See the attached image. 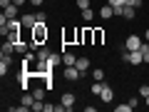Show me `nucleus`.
<instances>
[{"mask_svg":"<svg viewBox=\"0 0 149 112\" xmlns=\"http://www.w3.org/2000/svg\"><path fill=\"white\" fill-rule=\"evenodd\" d=\"M30 3H32V5H37V8H42V3H45V0H30Z\"/></svg>","mask_w":149,"mask_h":112,"instance_id":"32","label":"nucleus"},{"mask_svg":"<svg viewBox=\"0 0 149 112\" xmlns=\"http://www.w3.org/2000/svg\"><path fill=\"white\" fill-rule=\"evenodd\" d=\"M124 5H129V8H139V5H142V0H124Z\"/></svg>","mask_w":149,"mask_h":112,"instance_id":"25","label":"nucleus"},{"mask_svg":"<svg viewBox=\"0 0 149 112\" xmlns=\"http://www.w3.org/2000/svg\"><path fill=\"white\" fill-rule=\"evenodd\" d=\"M112 97H114V92H112V87H102V92H100V100L102 102H112Z\"/></svg>","mask_w":149,"mask_h":112,"instance_id":"8","label":"nucleus"},{"mask_svg":"<svg viewBox=\"0 0 149 112\" xmlns=\"http://www.w3.org/2000/svg\"><path fill=\"white\" fill-rule=\"evenodd\" d=\"M13 52H15V43L5 40V45H3V55H13Z\"/></svg>","mask_w":149,"mask_h":112,"instance_id":"17","label":"nucleus"},{"mask_svg":"<svg viewBox=\"0 0 149 112\" xmlns=\"http://www.w3.org/2000/svg\"><path fill=\"white\" fill-rule=\"evenodd\" d=\"M139 95H142V97H149V85H142V87H139Z\"/></svg>","mask_w":149,"mask_h":112,"instance_id":"27","label":"nucleus"},{"mask_svg":"<svg viewBox=\"0 0 149 112\" xmlns=\"http://www.w3.org/2000/svg\"><path fill=\"white\" fill-rule=\"evenodd\" d=\"M62 62H65V67H67V65H74V62H77V57H74L72 52H62Z\"/></svg>","mask_w":149,"mask_h":112,"instance_id":"15","label":"nucleus"},{"mask_svg":"<svg viewBox=\"0 0 149 112\" xmlns=\"http://www.w3.org/2000/svg\"><path fill=\"white\" fill-rule=\"evenodd\" d=\"M144 40H149V27H147V30H144Z\"/></svg>","mask_w":149,"mask_h":112,"instance_id":"34","label":"nucleus"},{"mask_svg":"<svg viewBox=\"0 0 149 112\" xmlns=\"http://www.w3.org/2000/svg\"><path fill=\"white\" fill-rule=\"evenodd\" d=\"M50 55H52V52H50V48H47V45H40V48H37V60H40V62H45V60H47Z\"/></svg>","mask_w":149,"mask_h":112,"instance_id":"5","label":"nucleus"},{"mask_svg":"<svg viewBox=\"0 0 149 112\" xmlns=\"http://www.w3.org/2000/svg\"><path fill=\"white\" fill-rule=\"evenodd\" d=\"M13 5H25V0H13Z\"/></svg>","mask_w":149,"mask_h":112,"instance_id":"33","label":"nucleus"},{"mask_svg":"<svg viewBox=\"0 0 149 112\" xmlns=\"http://www.w3.org/2000/svg\"><path fill=\"white\" fill-rule=\"evenodd\" d=\"M82 18H85V20L90 22L92 18H95V13H92V8H85V10H82Z\"/></svg>","mask_w":149,"mask_h":112,"instance_id":"22","label":"nucleus"},{"mask_svg":"<svg viewBox=\"0 0 149 112\" xmlns=\"http://www.w3.org/2000/svg\"><path fill=\"white\" fill-rule=\"evenodd\" d=\"M74 67L80 70V72H87V70H90V60H87V57H77V62H74Z\"/></svg>","mask_w":149,"mask_h":112,"instance_id":"10","label":"nucleus"},{"mask_svg":"<svg viewBox=\"0 0 149 112\" xmlns=\"http://www.w3.org/2000/svg\"><path fill=\"white\" fill-rule=\"evenodd\" d=\"M32 95H35V100H42V97H45V90L37 87V90H32Z\"/></svg>","mask_w":149,"mask_h":112,"instance_id":"26","label":"nucleus"},{"mask_svg":"<svg viewBox=\"0 0 149 112\" xmlns=\"http://www.w3.org/2000/svg\"><path fill=\"white\" fill-rule=\"evenodd\" d=\"M62 105H65V110H72L74 107V95L72 92H65L62 95Z\"/></svg>","mask_w":149,"mask_h":112,"instance_id":"7","label":"nucleus"},{"mask_svg":"<svg viewBox=\"0 0 149 112\" xmlns=\"http://www.w3.org/2000/svg\"><path fill=\"white\" fill-rule=\"evenodd\" d=\"M8 70H10V55H3V60H0V75L5 77Z\"/></svg>","mask_w":149,"mask_h":112,"instance_id":"9","label":"nucleus"},{"mask_svg":"<svg viewBox=\"0 0 149 112\" xmlns=\"http://www.w3.org/2000/svg\"><path fill=\"white\" fill-rule=\"evenodd\" d=\"M82 43H95V37H92V30H82Z\"/></svg>","mask_w":149,"mask_h":112,"instance_id":"19","label":"nucleus"},{"mask_svg":"<svg viewBox=\"0 0 149 112\" xmlns=\"http://www.w3.org/2000/svg\"><path fill=\"white\" fill-rule=\"evenodd\" d=\"M80 70L74 67V65H67V67H65V80H70V82H74V80H80Z\"/></svg>","mask_w":149,"mask_h":112,"instance_id":"3","label":"nucleus"},{"mask_svg":"<svg viewBox=\"0 0 149 112\" xmlns=\"http://www.w3.org/2000/svg\"><path fill=\"white\" fill-rule=\"evenodd\" d=\"M32 105H35V95H32V92H27V90H25V95H22V102H20V110L25 112V110H30Z\"/></svg>","mask_w":149,"mask_h":112,"instance_id":"4","label":"nucleus"},{"mask_svg":"<svg viewBox=\"0 0 149 112\" xmlns=\"http://www.w3.org/2000/svg\"><path fill=\"white\" fill-rule=\"evenodd\" d=\"M22 25H25V27H35V25H37V15L25 13V18H22Z\"/></svg>","mask_w":149,"mask_h":112,"instance_id":"11","label":"nucleus"},{"mask_svg":"<svg viewBox=\"0 0 149 112\" xmlns=\"http://www.w3.org/2000/svg\"><path fill=\"white\" fill-rule=\"evenodd\" d=\"M0 5H3V10H5L8 5H13V0H0Z\"/></svg>","mask_w":149,"mask_h":112,"instance_id":"31","label":"nucleus"},{"mask_svg":"<svg viewBox=\"0 0 149 112\" xmlns=\"http://www.w3.org/2000/svg\"><path fill=\"white\" fill-rule=\"evenodd\" d=\"M142 37L139 35H129L127 40H124V50H142Z\"/></svg>","mask_w":149,"mask_h":112,"instance_id":"2","label":"nucleus"},{"mask_svg":"<svg viewBox=\"0 0 149 112\" xmlns=\"http://www.w3.org/2000/svg\"><path fill=\"white\" fill-rule=\"evenodd\" d=\"M102 87H104V85H102L100 80H95V85H92V92H95V95H100V92H102Z\"/></svg>","mask_w":149,"mask_h":112,"instance_id":"23","label":"nucleus"},{"mask_svg":"<svg viewBox=\"0 0 149 112\" xmlns=\"http://www.w3.org/2000/svg\"><path fill=\"white\" fill-rule=\"evenodd\" d=\"M129 110H132V105H129V102H127V105H117V112H129Z\"/></svg>","mask_w":149,"mask_h":112,"instance_id":"29","label":"nucleus"},{"mask_svg":"<svg viewBox=\"0 0 149 112\" xmlns=\"http://www.w3.org/2000/svg\"><path fill=\"white\" fill-rule=\"evenodd\" d=\"M27 45H30V43H27ZM27 45L22 43V40H17V43H15V52H22V55H25V52H27Z\"/></svg>","mask_w":149,"mask_h":112,"instance_id":"20","label":"nucleus"},{"mask_svg":"<svg viewBox=\"0 0 149 112\" xmlns=\"http://www.w3.org/2000/svg\"><path fill=\"white\" fill-rule=\"evenodd\" d=\"M100 15H102V20H107V18H112V15H114V8H112L109 3H107V5H102Z\"/></svg>","mask_w":149,"mask_h":112,"instance_id":"12","label":"nucleus"},{"mask_svg":"<svg viewBox=\"0 0 149 112\" xmlns=\"http://www.w3.org/2000/svg\"><path fill=\"white\" fill-rule=\"evenodd\" d=\"M60 62H62V57H60V55H55V52H52V55H50V57H47V60H45V65H47V67H50V70H55V67H57V65H60Z\"/></svg>","mask_w":149,"mask_h":112,"instance_id":"6","label":"nucleus"},{"mask_svg":"<svg viewBox=\"0 0 149 112\" xmlns=\"http://www.w3.org/2000/svg\"><path fill=\"white\" fill-rule=\"evenodd\" d=\"M92 37H95V45H100L102 40H104V30H100V27H97V30H92Z\"/></svg>","mask_w":149,"mask_h":112,"instance_id":"16","label":"nucleus"},{"mask_svg":"<svg viewBox=\"0 0 149 112\" xmlns=\"http://www.w3.org/2000/svg\"><path fill=\"white\" fill-rule=\"evenodd\" d=\"M77 5H80V10H85V8H90V0H77Z\"/></svg>","mask_w":149,"mask_h":112,"instance_id":"30","label":"nucleus"},{"mask_svg":"<svg viewBox=\"0 0 149 112\" xmlns=\"http://www.w3.org/2000/svg\"><path fill=\"white\" fill-rule=\"evenodd\" d=\"M107 3H109L112 8H122L124 5V0H107Z\"/></svg>","mask_w":149,"mask_h":112,"instance_id":"28","label":"nucleus"},{"mask_svg":"<svg viewBox=\"0 0 149 112\" xmlns=\"http://www.w3.org/2000/svg\"><path fill=\"white\" fill-rule=\"evenodd\" d=\"M3 15H5L8 20H13V18H17V5H8L5 10H3Z\"/></svg>","mask_w":149,"mask_h":112,"instance_id":"13","label":"nucleus"},{"mask_svg":"<svg viewBox=\"0 0 149 112\" xmlns=\"http://www.w3.org/2000/svg\"><path fill=\"white\" fill-rule=\"evenodd\" d=\"M142 57L144 62H149V45H142Z\"/></svg>","mask_w":149,"mask_h":112,"instance_id":"24","label":"nucleus"},{"mask_svg":"<svg viewBox=\"0 0 149 112\" xmlns=\"http://www.w3.org/2000/svg\"><path fill=\"white\" fill-rule=\"evenodd\" d=\"M47 25L45 22H37L35 27H32V37H30V48H40V45L47 43Z\"/></svg>","mask_w":149,"mask_h":112,"instance_id":"1","label":"nucleus"},{"mask_svg":"<svg viewBox=\"0 0 149 112\" xmlns=\"http://www.w3.org/2000/svg\"><path fill=\"white\" fill-rule=\"evenodd\" d=\"M134 13H137V8H129V5H124V13H122V18L132 20V18H134Z\"/></svg>","mask_w":149,"mask_h":112,"instance_id":"18","label":"nucleus"},{"mask_svg":"<svg viewBox=\"0 0 149 112\" xmlns=\"http://www.w3.org/2000/svg\"><path fill=\"white\" fill-rule=\"evenodd\" d=\"M144 105H147V107H149V97H144Z\"/></svg>","mask_w":149,"mask_h":112,"instance_id":"35","label":"nucleus"},{"mask_svg":"<svg viewBox=\"0 0 149 112\" xmlns=\"http://www.w3.org/2000/svg\"><path fill=\"white\" fill-rule=\"evenodd\" d=\"M40 77H42V80H45V87H47V90H50V87H52V70H45V72L42 75H40Z\"/></svg>","mask_w":149,"mask_h":112,"instance_id":"14","label":"nucleus"},{"mask_svg":"<svg viewBox=\"0 0 149 112\" xmlns=\"http://www.w3.org/2000/svg\"><path fill=\"white\" fill-rule=\"evenodd\" d=\"M92 77H95V80H104V70H102V67H97V70H92Z\"/></svg>","mask_w":149,"mask_h":112,"instance_id":"21","label":"nucleus"}]
</instances>
